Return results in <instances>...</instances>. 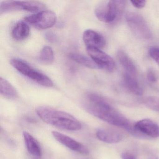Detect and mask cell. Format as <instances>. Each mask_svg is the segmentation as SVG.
Masks as SVG:
<instances>
[{"label": "cell", "instance_id": "6da1fadb", "mask_svg": "<svg viewBox=\"0 0 159 159\" xmlns=\"http://www.w3.org/2000/svg\"><path fill=\"white\" fill-rule=\"evenodd\" d=\"M84 107L93 116L126 131L133 125L125 116L115 109L105 98L97 94H86Z\"/></svg>", "mask_w": 159, "mask_h": 159}, {"label": "cell", "instance_id": "7a4b0ae2", "mask_svg": "<svg viewBox=\"0 0 159 159\" xmlns=\"http://www.w3.org/2000/svg\"><path fill=\"white\" fill-rule=\"evenodd\" d=\"M38 116L43 122L63 130L79 131L82 124L79 120L71 114L51 107L40 106L36 108Z\"/></svg>", "mask_w": 159, "mask_h": 159}, {"label": "cell", "instance_id": "3957f363", "mask_svg": "<svg viewBox=\"0 0 159 159\" xmlns=\"http://www.w3.org/2000/svg\"><path fill=\"white\" fill-rule=\"evenodd\" d=\"M125 5L126 1L123 0L103 2L97 6L95 14L101 22L109 24L113 23L120 19Z\"/></svg>", "mask_w": 159, "mask_h": 159}, {"label": "cell", "instance_id": "277c9868", "mask_svg": "<svg viewBox=\"0 0 159 159\" xmlns=\"http://www.w3.org/2000/svg\"><path fill=\"white\" fill-rule=\"evenodd\" d=\"M11 64L20 73L36 83L45 87L53 86V83L49 77L34 68L26 61L20 58H14L11 59Z\"/></svg>", "mask_w": 159, "mask_h": 159}, {"label": "cell", "instance_id": "5b68a950", "mask_svg": "<svg viewBox=\"0 0 159 159\" xmlns=\"http://www.w3.org/2000/svg\"><path fill=\"white\" fill-rule=\"evenodd\" d=\"M45 5L42 2L34 1H4L0 4V14L15 11H24L36 12L43 10Z\"/></svg>", "mask_w": 159, "mask_h": 159}, {"label": "cell", "instance_id": "8992f818", "mask_svg": "<svg viewBox=\"0 0 159 159\" xmlns=\"http://www.w3.org/2000/svg\"><path fill=\"white\" fill-rule=\"evenodd\" d=\"M125 20L133 33L138 38L148 39L152 33L145 19L140 15L135 12H129L125 16Z\"/></svg>", "mask_w": 159, "mask_h": 159}, {"label": "cell", "instance_id": "52a82bcc", "mask_svg": "<svg viewBox=\"0 0 159 159\" xmlns=\"http://www.w3.org/2000/svg\"><path fill=\"white\" fill-rule=\"evenodd\" d=\"M25 20L38 29L45 30L54 25L57 21V16L55 13L52 11H41L26 16Z\"/></svg>", "mask_w": 159, "mask_h": 159}, {"label": "cell", "instance_id": "ba28073f", "mask_svg": "<svg viewBox=\"0 0 159 159\" xmlns=\"http://www.w3.org/2000/svg\"><path fill=\"white\" fill-rule=\"evenodd\" d=\"M86 51L98 69H102L109 72H113L116 69V64L113 59L100 49L86 47Z\"/></svg>", "mask_w": 159, "mask_h": 159}, {"label": "cell", "instance_id": "9c48e42d", "mask_svg": "<svg viewBox=\"0 0 159 159\" xmlns=\"http://www.w3.org/2000/svg\"><path fill=\"white\" fill-rule=\"evenodd\" d=\"M52 134L58 142L71 150L83 155L89 154V150L87 147L73 139L57 131H53Z\"/></svg>", "mask_w": 159, "mask_h": 159}, {"label": "cell", "instance_id": "30bf717a", "mask_svg": "<svg viewBox=\"0 0 159 159\" xmlns=\"http://www.w3.org/2000/svg\"><path fill=\"white\" fill-rule=\"evenodd\" d=\"M134 125L137 131L147 137L156 138L159 137V125L150 119L140 120Z\"/></svg>", "mask_w": 159, "mask_h": 159}, {"label": "cell", "instance_id": "8fae6325", "mask_svg": "<svg viewBox=\"0 0 159 159\" xmlns=\"http://www.w3.org/2000/svg\"><path fill=\"white\" fill-rule=\"evenodd\" d=\"M83 39L86 47L102 49L106 44V40L100 33L92 30H87L83 34Z\"/></svg>", "mask_w": 159, "mask_h": 159}, {"label": "cell", "instance_id": "7c38bea8", "mask_svg": "<svg viewBox=\"0 0 159 159\" xmlns=\"http://www.w3.org/2000/svg\"><path fill=\"white\" fill-rule=\"evenodd\" d=\"M96 135L98 139L109 144L119 143L122 139L121 135L120 133L109 129H98Z\"/></svg>", "mask_w": 159, "mask_h": 159}, {"label": "cell", "instance_id": "4fadbf2b", "mask_svg": "<svg viewBox=\"0 0 159 159\" xmlns=\"http://www.w3.org/2000/svg\"><path fill=\"white\" fill-rule=\"evenodd\" d=\"M23 136L27 150L30 153L36 157H40L42 155V150L38 140L26 131L23 132Z\"/></svg>", "mask_w": 159, "mask_h": 159}, {"label": "cell", "instance_id": "5bb4252c", "mask_svg": "<svg viewBox=\"0 0 159 159\" xmlns=\"http://www.w3.org/2000/svg\"><path fill=\"white\" fill-rule=\"evenodd\" d=\"M123 83L127 90L137 96L143 94V90L135 76L125 72L123 75Z\"/></svg>", "mask_w": 159, "mask_h": 159}, {"label": "cell", "instance_id": "9a60e30c", "mask_svg": "<svg viewBox=\"0 0 159 159\" xmlns=\"http://www.w3.org/2000/svg\"><path fill=\"white\" fill-rule=\"evenodd\" d=\"M30 30L28 25L26 22L19 21L17 22L12 30V38L16 41H22L29 36Z\"/></svg>", "mask_w": 159, "mask_h": 159}, {"label": "cell", "instance_id": "2e32d148", "mask_svg": "<svg viewBox=\"0 0 159 159\" xmlns=\"http://www.w3.org/2000/svg\"><path fill=\"white\" fill-rule=\"evenodd\" d=\"M117 57L125 72L135 76L137 71L135 66L128 55L122 50H119L117 53Z\"/></svg>", "mask_w": 159, "mask_h": 159}, {"label": "cell", "instance_id": "e0dca14e", "mask_svg": "<svg viewBox=\"0 0 159 159\" xmlns=\"http://www.w3.org/2000/svg\"><path fill=\"white\" fill-rule=\"evenodd\" d=\"M0 93L4 97L9 98H16L18 95L15 87L4 78H0Z\"/></svg>", "mask_w": 159, "mask_h": 159}, {"label": "cell", "instance_id": "ac0fdd59", "mask_svg": "<svg viewBox=\"0 0 159 159\" xmlns=\"http://www.w3.org/2000/svg\"><path fill=\"white\" fill-rule=\"evenodd\" d=\"M70 58L76 63L90 69H98L97 66L91 58L78 53L70 54Z\"/></svg>", "mask_w": 159, "mask_h": 159}, {"label": "cell", "instance_id": "d6986e66", "mask_svg": "<svg viewBox=\"0 0 159 159\" xmlns=\"http://www.w3.org/2000/svg\"><path fill=\"white\" fill-rule=\"evenodd\" d=\"M39 59L43 64H52L54 60V53L52 49L49 46H44L40 53Z\"/></svg>", "mask_w": 159, "mask_h": 159}, {"label": "cell", "instance_id": "ffe728a7", "mask_svg": "<svg viewBox=\"0 0 159 159\" xmlns=\"http://www.w3.org/2000/svg\"><path fill=\"white\" fill-rule=\"evenodd\" d=\"M145 106L152 110L159 112V97H148L144 101Z\"/></svg>", "mask_w": 159, "mask_h": 159}, {"label": "cell", "instance_id": "44dd1931", "mask_svg": "<svg viewBox=\"0 0 159 159\" xmlns=\"http://www.w3.org/2000/svg\"><path fill=\"white\" fill-rule=\"evenodd\" d=\"M149 54L151 57H152L159 66V47H152L150 48L149 50Z\"/></svg>", "mask_w": 159, "mask_h": 159}, {"label": "cell", "instance_id": "7402d4cb", "mask_svg": "<svg viewBox=\"0 0 159 159\" xmlns=\"http://www.w3.org/2000/svg\"><path fill=\"white\" fill-rule=\"evenodd\" d=\"M147 79L151 83H155L157 81V76L155 72L152 69L148 70L147 74Z\"/></svg>", "mask_w": 159, "mask_h": 159}, {"label": "cell", "instance_id": "603a6c76", "mask_svg": "<svg viewBox=\"0 0 159 159\" xmlns=\"http://www.w3.org/2000/svg\"><path fill=\"white\" fill-rule=\"evenodd\" d=\"M130 2L135 8L138 9H141L145 7L147 2L144 0H139V1H131Z\"/></svg>", "mask_w": 159, "mask_h": 159}, {"label": "cell", "instance_id": "cb8c5ba5", "mask_svg": "<svg viewBox=\"0 0 159 159\" xmlns=\"http://www.w3.org/2000/svg\"><path fill=\"white\" fill-rule=\"evenodd\" d=\"M121 157L122 159H137L134 155L129 152H124L122 154Z\"/></svg>", "mask_w": 159, "mask_h": 159}, {"label": "cell", "instance_id": "d4e9b609", "mask_svg": "<svg viewBox=\"0 0 159 159\" xmlns=\"http://www.w3.org/2000/svg\"><path fill=\"white\" fill-rule=\"evenodd\" d=\"M46 38L48 39V40L50 41H54L55 39V38L54 37L52 33L51 34L49 33V34H47V36H46Z\"/></svg>", "mask_w": 159, "mask_h": 159}]
</instances>
